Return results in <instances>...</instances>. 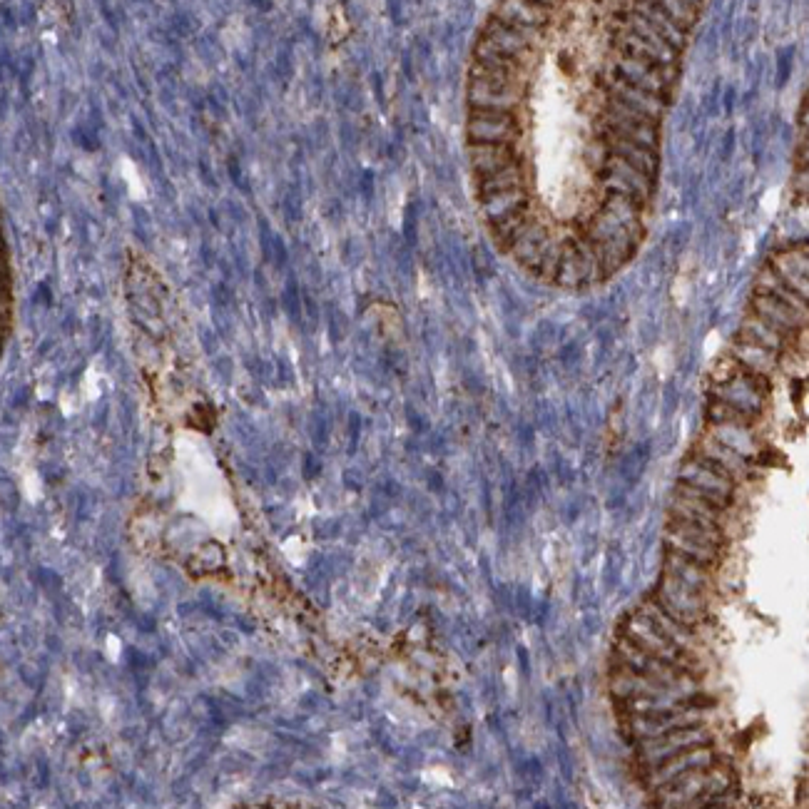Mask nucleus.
Returning a JSON list of instances; mask_svg holds the SVG:
<instances>
[{"mask_svg": "<svg viewBox=\"0 0 809 809\" xmlns=\"http://www.w3.org/2000/svg\"><path fill=\"white\" fill-rule=\"evenodd\" d=\"M618 633L628 635V638L635 640L643 650L680 665V668L697 675V678H705L707 675V658H700V655L690 653V650H685L683 645L675 643L670 635H665L663 630H660L648 615L640 613L638 608H633L623 620H620Z\"/></svg>", "mask_w": 809, "mask_h": 809, "instance_id": "nucleus-1", "label": "nucleus"}, {"mask_svg": "<svg viewBox=\"0 0 809 809\" xmlns=\"http://www.w3.org/2000/svg\"><path fill=\"white\" fill-rule=\"evenodd\" d=\"M630 745H633L635 760L645 762V760H655V757L668 755V752L685 750V747L715 745V732H712L707 725H685V727H673V730H665V732H660V735L638 737V740H633Z\"/></svg>", "mask_w": 809, "mask_h": 809, "instance_id": "nucleus-2", "label": "nucleus"}, {"mask_svg": "<svg viewBox=\"0 0 809 809\" xmlns=\"http://www.w3.org/2000/svg\"><path fill=\"white\" fill-rule=\"evenodd\" d=\"M680 481H688V483H693V486L707 488V491H715V493H720V496L735 498V493H737V481H732V478L712 471V468H707L705 463L690 459V456H685L683 466H680Z\"/></svg>", "mask_w": 809, "mask_h": 809, "instance_id": "nucleus-3", "label": "nucleus"}, {"mask_svg": "<svg viewBox=\"0 0 809 809\" xmlns=\"http://www.w3.org/2000/svg\"><path fill=\"white\" fill-rule=\"evenodd\" d=\"M673 493H680V496H695V498H702V501L712 503V506L722 508V511H730V508L735 506V498H730V496H720V493H715V491H707V488H700V486H693V483H688V481H680V478H678V483H675Z\"/></svg>", "mask_w": 809, "mask_h": 809, "instance_id": "nucleus-4", "label": "nucleus"}, {"mask_svg": "<svg viewBox=\"0 0 809 809\" xmlns=\"http://www.w3.org/2000/svg\"><path fill=\"white\" fill-rule=\"evenodd\" d=\"M13 272H10V254L5 249V289H3V337H10V329H13Z\"/></svg>", "mask_w": 809, "mask_h": 809, "instance_id": "nucleus-5", "label": "nucleus"}]
</instances>
